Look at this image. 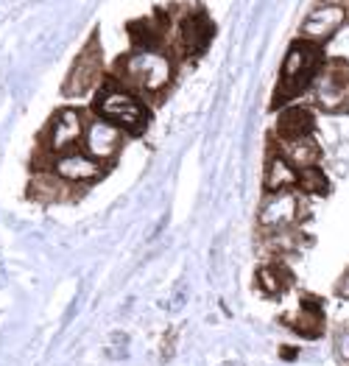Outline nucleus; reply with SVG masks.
<instances>
[{
	"label": "nucleus",
	"instance_id": "obj_1",
	"mask_svg": "<svg viewBox=\"0 0 349 366\" xmlns=\"http://www.w3.org/2000/svg\"><path fill=\"white\" fill-rule=\"evenodd\" d=\"M112 76L140 92L146 101H154L173 84L176 56L171 48H131L126 56L118 59Z\"/></svg>",
	"mask_w": 349,
	"mask_h": 366
},
{
	"label": "nucleus",
	"instance_id": "obj_2",
	"mask_svg": "<svg viewBox=\"0 0 349 366\" xmlns=\"http://www.w3.org/2000/svg\"><path fill=\"white\" fill-rule=\"evenodd\" d=\"M327 61L324 54V45H316L305 36H296L285 51V59L280 67V76H277V87L271 95V109H283L288 104H293L296 98H302L305 92H310L316 76L321 73Z\"/></svg>",
	"mask_w": 349,
	"mask_h": 366
},
{
	"label": "nucleus",
	"instance_id": "obj_3",
	"mask_svg": "<svg viewBox=\"0 0 349 366\" xmlns=\"http://www.w3.org/2000/svg\"><path fill=\"white\" fill-rule=\"evenodd\" d=\"M93 115L118 126L126 137H140L148 129V121H151L146 98L131 87H126L115 76H106L98 84L96 98H93Z\"/></svg>",
	"mask_w": 349,
	"mask_h": 366
},
{
	"label": "nucleus",
	"instance_id": "obj_4",
	"mask_svg": "<svg viewBox=\"0 0 349 366\" xmlns=\"http://www.w3.org/2000/svg\"><path fill=\"white\" fill-rule=\"evenodd\" d=\"M213 36H216V26H213L210 14H207L201 6L185 9V11L176 17V23H173L171 51H173L176 59L193 61L210 48Z\"/></svg>",
	"mask_w": 349,
	"mask_h": 366
},
{
	"label": "nucleus",
	"instance_id": "obj_5",
	"mask_svg": "<svg viewBox=\"0 0 349 366\" xmlns=\"http://www.w3.org/2000/svg\"><path fill=\"white\" fill-rule=\"evenodd\" d=\"M310 104L324 115H347L349 112V61L327 59L310 87Z\"/></svg>",
	"mask_w": 349,
	"mask_h": 366
},
{
	"label": "nucleus",
	"instance_id": "obj_6",
	"mask_svg": "<svg viewBox=\"0 0 349 366\" xmlns=\"http://www.w3.org/2000/svg\"><path fill=\"white\" fill-rule=\"evenodd\" d=\"M305 196L290 187V190H277V193H265L260 213H257V227L263 235L271 232H288V229H299V221L305 213Z\"/></svg>",
	"mask_w": 349,
	"mask_h": 366
},
{
	"label": "nucleus",
	"instance_id": "obj_7",
	"mask_svg": "<svg viewBox=\"0 0 349 366\" xmlns=\"http://www.w3.org/2000/svg\"><path fill=\"white\" fill-rule=\"evenodd\" d=\"M103 81V51L98 42V34L87 39V45L79 51L76 61L67 70V79L62 84V92L67 98H81L87 92L98 90V84Z\"/></svg>",
	"mask_w": 349,
	"mask_h": 366
},
{
	"label": "nucleus",
	"instance_id": "obj_8",
	"mask_svg": "<svg viewBox=\"0 0 349 366\" xmlns=\"http://www.w3.org/2000/svg\"><path fill=\"white\" fill-rule=\"evenodd\" d=\"M84 129H87V115L76 107H62L45 126V134H42L45 154L59 157L64 152L79 149L84 140Z\"/></svg>",
	"mask_w": 349,
	"mask_h": 366
},
{
	"label": "nucleus",
	"instance_id": "obj_9",
	"mask_svg": "<svg viewBox=\"0 0 349 366\" xmlns=\"http://www.w3.org/2000/svg\"><path fill=\"white\" fill-rule=\"evenodd\" d=\"M349 23V3L344 0H321L313 6L299 29V36L316 42V45H327L338 31Z\"/></svg>",
	"mask_w": 349,
	"mask_h": 366
},
{
	"label": "nucleus",
	"instance_id": "obj_10",
	"mask_svg": "<svg viewBox=\"0 0 349 366\" xmlns=\"http://www.w3.org/2000/svg\"><path fill=\"white\" fill-rule=\"evenodd\" d=\"M109 165L93 159L84 149H73V152H64L59 157H51V168L62 182H67L70 187H79V184H93L98 182L103 174H106Z\"/></svg>",
	"mask_w": 349,
	"mask_h": 366
},
{
	"label": "nucleus",
	"instance_id": "obj_11",
	"mask_svg": "<svg viewBox=\"0 0 349 366\" xmlns=\"http://www.w3.org/2000/svg\"><path fill=\"white\" fill-rule=\"evenodd\" d=\"M283 325H285L290 333L308 338V341H316L324 336L327 330V310H324V300L313 297V294H302L299 307L293 313L283 316Z\"/></svg>",
	"mask_w": 349,
	"mask_h": 366
},
{
	"label": "nucleus",
	"instance_id": "obj_12",
	"mask_svg": "<svg viewBox=\"0 0 349 366\" xmlns=\"http://www.w3.org/2000/svg\"><path fill=\"white\" fill-rule=\"evenodd\" d=\"M123 140H126V134L118 126H112V123L101 121V118L93 115V121H87V129H84L81 149L90 154L93 159L109 165L118 157V152L123 149Z\"/></svg>",
	"mask_w": 349,
	"mask_h": 366
},
{
	"label": "nucleus",
	"instance_id": "obj_13",
	"mask_svg": "<svg viewBox=\"0 0 349 366\" xmlns=\"http://www.w3.org/2000/svg\"><path fill=\"white\" fill-rule=\"evenodd\" d=\"M316 132V109L313 104H288L280 109V118L274 126V140L277 143H290L299 137H313Z\"/></svg>",
	"mask_w": 349,
	"mask_h": 366
},
{
	"label": "nucleus",
	"instance_id": "obj_14",
	"mask_svg": "<svg viewBox=\"0 0 349 366\" xmlns=\"http://www.w3.org/2000/svg\"><path fill=\"white\" fill-rule=\"evenodd\" d=\"M293 282H296V277H293L290 266H288L283 257H274V260L263 263V266L257 269V274H254L257 291H260L263 297H268V300L285 297L288 291L293 288Z\"/></svg>",
	"mask_w": 349,
	"mask_h": 366
},
{
	"label": "nucleus",
	"instance_id": "obj_15",
	"mask_svg": "<svg viewBox=\"0 0 349 366\" xmlns=\"http://www.w3.org/2000/svg\"><path fill=\"white\" fill-rule=\"evenodd\" d=\"M299 182V171L288 162L283 152L271 143L268 159H265V177H263V190L265 193H277V190H290Z\"/></svg>",
	"mask_w": 349,
	"mask_h": 366
},
{
	"label": "nucleus",
	"instance_id": "obj_16",
	"mask_svg": "<svg viewBox=\"0 0 349 366\" xmlns=\"http://www.w3.org/2000/svg\"><path fill=\"white\" fill-rule=\"evenodd\" d=\"M288 162L296 168V171H308V168H316L321 162V146H318L313 137H299V140H290V143H277L271 140Z\"/></svg>",
	"mask_w": 349,
	"mask_h": 366
},
{
	"label": "nucleus",
	"instance_id": "obj_17",
	"mask_svg": "<svg viewBox=\"0 0 349 366\" xmlns=\"http://www.w3.org/2000/svg\"><path fill=\"white\" fill-rule=\"evenodd\" d=\"M296 190L302 196H327L330 193V179L321 168H308V171H299V182H296Z\"/></svg>",
	"mask_w": 349,
	"mask_h": 366
},
{
	"label": "nucleus",
	"instance_id": "obj_18",
	"mask_svg": "<svg viewBox=\"0 0 349 366\" xmlns=\"http://www.w3.org/2000/svg\"><path fill=\"white\" fill-rule=\"evenodd\" d=\"M333 350H335V358H338L344 366H349V325H344V327L335 333Z\"/></svg>",
	"mask_w": 349,
	"mask_h": 366
},
{
	"label": "nucleus",
	"instance_id": "obj_19",
	"mask_svg": "<svg viewBox=\"0 0 349 366\" xmlns=\"http://www.w3.org/2000/svg\"><path fill=\"white\" fill-rule=\"evenodd\" d=\"M335 297H338V300H349V269L338 277V282H335Z\"/></svg>",
	"mask_w": 349,
	"mask_h": 366
},
{
	"label": "nucleus",
	"instance_id": "obj_20",
	"mask_svg": "<svg viewBox=\"0 0 349 366\" xmlns=\"http://www.w3.org/2000/svg\"><path fill=\"white\" fill-rule=\"evenodd\" d=\"M344 3H347V0H344Z\"/></svg>",
	"mask_w": 349,
	"mask_h": 366
}]
</instances>
